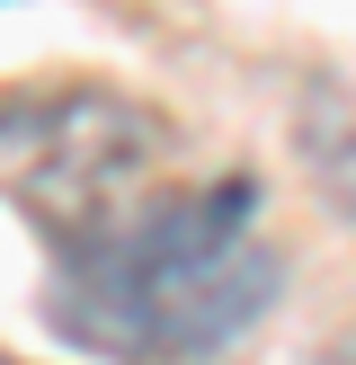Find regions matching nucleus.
<instances>
[{
  "label": "nucleus",
  "mask_w": 356,
  "mask_h": 365,
  "mask_svg": "<svg viewBox=\"0 0 356 365\" xmlns=\"http://www.w3.org/2000/svg\"><path fill=\"white\" fill-rule=\"evenodd\" d=\"M303 160L338 196V214H356V81H320L303 107Z\"/></svg>",
  "instance_id": "obj_3"
},
{
  "label": "nucleus",
  "mask_w": 356,
  "mask_h": 365,
  "mask_svg": "<svg viewBox=\"0 0 356 365\" xmlns=\"http://www.w3.org/2000/svg\"><path fill=\"white\" fill-rule=\"evenodd\" d=\"M169 152V116L125 89H27L0 107V196H18L53 250L160 196L152 178Z\"/></svg>",
  "instance_id": "obj_2"
},
{
  "label": "nucleus",
  "mask_w": 356,
  "mask_h": 365,
  "mask_svg": "<svg viewBox=\"0 0 356 365\" xmlns=\"http://www.w3.org/2000/svg\"><path fill=\"white\" fill-rule=\"evenodd\" d=\"M276 303L258 178L142 196L53 250V330L116 365H205Z\"/></svg>",
  "instance_id": "obj_1"
}]
</instances>
